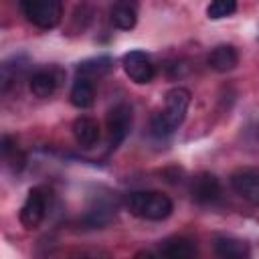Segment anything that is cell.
Here are the masks:
<instances>
[{
  "instance_id": "13",
  "label": "cell",
  "mask_w": 259,
  "mask_h": 259,
  "mask_svg": "<svg viewBox=\"0 0 259 259\" xmlns=\"http://www.w3.org/2000/svg\"><path fill=\"white\" fill-rule=\"evenodd\" d=\"M59 85V77H57V71L53 69H40L36 73H32L30 77V91L36 95V97H51L55 93Z\"/></svg>"
},
{
  "instance_id": "2",
  "label": "cell",
  "mask_w": 259,
  "mask_h": 259,
  "mask_svg": "<svg viewBox=\"0 0 259 259\" xmlns=\"http://www.w3.org/2000/svg\"><path fill=\"white\" fill-rule=\"evenodd\" d=\"M125 206L127 210L146 221H164L172 214V200L158 190H136L125 196Z\"/></svg>"
},
{
  "instance_id": "3",
  "label": "cell",
  "mask_w": 259,
  "mask_h": 259,
  "mask_svg": "<svg viewBox=\"0 0 259 259\" xmlns=\"http://www.w3.org/2000/svg\"><path fill=\"white\" fill-rule=\"evenodd\" d=\"M24 16L38 28H55L63 18L61 0H20Z\"/></svg>"
},
{
  "instance_id": "5",
  "label": "cell",
  "mask_w": 259,
  "mask_h": 259,
  "mask_svg": "<svg viewBox=\"0 0 259 259\" xmlns=\"http://www.w3.org/2000/svg\"><path fill=\"white\" fill-rule=\"evenodd\" d=\"M49 208V198L42 188H32L20 208V223L24 229H36Z\"/></svg>"
},
{
  "instance_id": "18",
  "label": "cell",
  "mask_w": 259,
  "mask_h": 259,
  "mask_svg": "<svg viewBox=\"0 0 259 259\" xmlns=\"http://www.w3.org/2000/svg\"><path fill=\"white\" fill-rule=\"evenodd\" d=\"M237 10V0H210L208 8H206V16L212 20L219 18H227Z\"/></svg>"
},
{
  "instance_id": "1",
  "label": "cell",
  "mask_w": 259,
  "mask_h": 259,
  "mask_svg": "<svg viewBox=\"0 0 259 259\" xmlns=\"http://www.w3.org/2000/svg\"><path fill=\"white\" fill-rule=\"evenodd\" d=\"M190 105V91L184 87H174L166 93L164 109L156 111L150 119V130L156 138H166L170 136L186 117Z\"/></svg>"
},
{
  "instance_id": "14",
  "label": "cell",
  "mask_w": 259,
  "mask_h": 259,
  "mask_svg": "<svg viewBox=\"0 0 259 259\" xmlns=\"http://www.w3.org/2000/svg\"><path fill=\"white\" fill-rule=\"evenodd\" d=\"M214 253L223 259H243V257H249V247L245 241L235 237H217Z\"/></svg>"
},
{
  "instance_id": "7",
  "label": "cell",
  "mask_w": 259,
  "mask_h": 259,
  "mask_svg": "<svg viewBox=\"0 0 259 259\" xmlns=\"http://www.w3.org/2000/svg\"><path fill=\"white\" fill-rule=\"evenodd\" d=\"M121 65H123V71L125 75L138 83V85H144V83H150L154 79V65L150 61V57L144 53V51H130L123 55L121 59Z\"/></svg>"
},
{
  "instance_id": "10",
  "label": "cell",
  "mask_w": 259,
  "mask_h": 259,
  "mask_svg": "<svg viewBox=\"0 0 259 259\" xmlns=\"http://www.w3.org/2000/svg\"><path fill=\"white\" fill-rule=\"evenodd\" d=\"M73 136L77 140L79 146L83 148H91L97 144L99 136H101V130H99V123L97 119L93 117H87V115H81L73 121Z\"/></svg>"
},
{
  "instance_id": "11",
  "label": "cell",
  "mask_w": 259,
  "mask_h": 259,
  "mask_svg": "<svg viewBox=\"0 0 259 259\" xmlns=\"http://www.w3.org/2000/svg\"><path fill=\"white\" fill-rule=\"evenodd\" d=\"M158 251L170 259H190L196 255V245L186 237H170L158 245Z\"/></svg>"
},
{
  "instance_id": "9",
  "label": "cell",
  "mask_w": 259,
  "mask_h": 259,
  "mask_svg": "<svg viewBox=\"0 0 259 259\" xmlns=\"http://www.w3.org/2000/svg\"><path fill=\"white\" fill-rule=\"evenodd\" d=\"M208 67L217 73H229L239 65V53L233 45H219L208 53Z\"/></svg>"
},
{
  "instance_id": "12",
  "label": "cell",
  "mask_w": 259,
  "mask_h": 259,
  "mask_svg": "<svg viewBox=\"0 0 259 259\" xmlns=\"http://www.w3.org/2000/svg\"><path fill=\"white\" fill-rule=\"evenodd\" d=\"M69 97H71V103L79 109L91 107L93 101H95V83L87 77H77L73 87H71Z\"/></svg>"
},
{
  "instance_id": "17",
  "label": "cell",
  "mask_w": 259,
  "mask_h": 259,
  "mask_svg": "<svg viewBox=\"0 0 259 259\" xmlns=\"http://www.w3.org/2000/svg\"><path fill=\"white\" fill-rule=\"evenodd\" d=\"M113 214H115V208H113L111 204H107V202H103V200H97V202L87 210L85 223H87L89 227H105L107 223H111Z\"/></svg>"
},
{
  "instance_id": "4",
  "label": "cell",
  "mask_w": 259,
  "mask_h": 259,
  "mask_svg": "<svg viewBox=\"0 0 259 259\" xmlns=\"http://www.w3.org/2000/svg\"><path fill=\"white\" fill-rule=\"evenodd\" d=\"M107 138H109V148H117L130 134L132 130V107L127 103H117L115 107L109 109L107 113Z\"/></svg>"
},
{
  "instance_id": "16",
  "label": "cell",
  "mask_w": 259,
  "mask_h": 259,
  "mask_svg": "<svg viewBox=\"0 0 259 259\" xmlns=\"http://www.w3.org/2000/svg\"><path fill=\"white\" fill-rule=\"evenodd\" d=\"M109 69H111V59H107V57H97V59H89V61L79 63L77 73H79V77H87V79L93 81V79L103 77Z\"/></svg>"
},
{
  "instance_id": "15",
  "label": "cell",
  "mask_w": 259,
  "mask_h": 259,
  "mask_svg": "<svg viewBox=\"0 0 259 259\" xmlns=\"http://www.w3.org/2000/svg\"><path fill=\"white\" fill-rule=\"evenodd\" d=\"M109 18H111L113 26H117V28H121V30L134 28V26H136V20H138L134 6H130L127 2H117V4L111 8Z\"/></svg>"
},
{
  "instance_id": "8",
  "label": "cell",
  "mask_w": 259,
  "mask_h": 259,
  "mask_svg": "<svg viewBox=\"0 0 259 259\" xmlns=\"http://www.w3.org/2000/svg\"><path fill=\"white\" fill-rule=\"evenodd\" d=\"M231 188L249 204L259 206V170L241 168L231 174Z\"/></svg>"
},
{
  "instance_id": "6",
  "label": "cell",
  "mask_w": 259,
  "mask_h": 259,
  "mask_svg": "<svg viewBox=\"0 0 259 259\" xmlns=\"http://www.w3.org/2000/svg\"><path fill=\"white\" fill-rule=\"evenodd\" d=\"M221 182L210 172H200L190 180V196L198 204H214L221 200Z\"/></svg>"
}]
</instances>
